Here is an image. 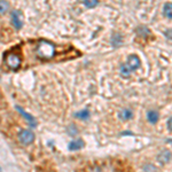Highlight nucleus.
Masks as SVG:
<instances>
[{"label":"nucleus","instance_id":"4468645a","mask_svg":"<svg viewBox=\"0 0 172 172\" xmlns=\"http://www.w3.org/2000/svg\"><path fill=\"white\" fill-rule=\"evenodd\" d=\"M83 2L87 8H93V7H95L98 5L99 0H83Z\"/></svg>","mask_w":172,"mask_h":172},{"label":"nucleus","instance_id":"39448f33","mask_svg":"<svg viewBox=\"0 0 172 172\" xmlns=\"http://www.w3.org/2000/svg\"><path fill=\"white\" fill-rule=\"evenodd\" d=\"M12 22L15 29L20 30L23 27V17H22V13L20 11H14L12 12Z\"/></svg>","mask_w":172,"mask_h":172},{"label":"nucleus","instance_id":"f8f14e48","mask_svg":"<svg viewBox=\"0 0 172 172\" xmlns=\"http://www.w3.org/2000/svg\"><path fill=\"white\" fill-rule=\"evenodd\" d=\"M75 116H76L77 118L86 120V119L90 118V111H88L87 109H84V110H80V111H78V113H76Z\"/></svg>","mask_w":172,"mask_h":172},{"label":"nucleus","instance_id":"f257e3e1","mask_svg":"<svg viewBox=\"0 0 172 172\" xmlns=\"http://www.w3.org/2000/svg\"><path fill=\"white\" fill-rule=\"evenodd\" d=\"M55 54V46L51 41L40 40L37 46V56L42 60H50Z\"/></svg>","mask_w":172,"mask_h":172},{"label":"nucleus","instance_id":"20e7f679","mask_svg":"<svg viewBox=\"0 0 172 172\" xmlns=\"http://www.w3.org/2000/svg\"><path fill=\"white\" fill-rule=\"evenodd\" d=\"M18 140L24 146L31 145L35 141V133L31 132L30 130H22L18 133Z\"/></svg>","mask_w":172,"mask_h":172},{"label":"nucleus","instance_id":"2eb2a0df","mask_svg":"<svg viewBox=\"0 0 172 172\" xmlns=\"http://www.w3.org/2000/svg\"><path fill=\"white\" fill-rule=\"evenodd\" d=\"M77 132H78V131H77V129H76L74 125H70V126L68 127V133H69L70 135H76Z\"/></svg>","mask_w":172,"mask_h":172},{"label":"nucleus","instance_id":"ddd939ff","mask_svg":"<svg viewBox=\"0 0 172 172\" xmlns=\"http://www.w3.org/2000/svg\"><path fill=\"white\" fill-rule=\"evenodd\" d=\"M8 7H9L8 1H6V0H0V14L6 13L7 9H8Z\"/></svg>","mask_w":172,"mask_h":172},{"label":"nucleus","instance_id":"6ab92c4d","mask_svg":"<svg viewBox=\"0 0 172 172\" xmlns=\"http://www.w3.org/2000/svg\"><path fill=\"white\" fill-rule=\"evenodd\" d=\"M1 98H2V94H1V92H0V100H1Z\"/></svg>","mask_w":172,"mask_h":172},{"label":"nucleus","instance_id":"f3484780","mask_svg":"<svg viewBox=\"0 0 172 172\" xmlns=\"http://www.w3.org/2000/svg\"><path fill=\"white\" fill-rule=\"evenodd\" d=\"M166 125H168V129H169V131H171V132H172V117L169 119V120H168V124H166Z\"/></svg>","mask_w":172,"mask_h":172},{"label":"nucleus","instance_id":"423d86ee","mask_svg":"<svg viewBox=\"0 0 172 172\" xmlns=\"http://www.w3.org/2000/svg\"><path fill=\"white\" fill-rule=\"evenodd\" d=\"M16 110L24 117V118L28 120V123H29V125L31 126V127H36L37 126V120H36V118L33 117V116H31L30 114H28L27 111L22 108V107H20V106H16Z\"/></svg>","mask_w":172,"mask_h":172},{"label":"nucleus","instance_id":"1a4fd4ad","mask_svg":"<svg viewBox=\"0 0 172 172\" xmlns=\"http://www.w3.org/2000/svg\"><path fill=\"white\" fill-rule=\"evenodd\" d=\"M118 116L122 120H129V119H131L133 117V114L132 111L129 110V109H123V110H120Z\"/></svg>","mask_w":172,"mask_h":172},{"label":"nucleus","instance_id":"7ed1b4c3","mask_svg":"<svg viewBox=\"0 0 172 172\" xmlns=\"http://www.w3.org/2000/svg\"><path fill=\"white\" fill-rule=\"evenodd\" d=\"M5 61H6L7 67L11 68L12 70H17L21 67V56H18L17 54H14V53L6 54Z\"/></svg>","mask_w":172,"mask_h":172},{"label":"nucleus","instance_id":"a211bd4d","mask_svg":"<svg viewBox=\"0 0 172 172\" xmlns=\"http://www.w3.org/2000/svg\"><path fill=\"white\" fill-rule=\"evenodd\" d=\"M165 36H166V38L172 39V30H168V31L165 32Z\"/></svg>","mask_w":172,"mask_h":172},{"label":"nucleus","instance_id":"9b49d317","mask_svg":"<svg viewBox=\"0 0 172 172\" xmlns=\"http://www.w3.org/2000/svg\"><path fill=\"white\" fill-rule=\"evenodd\" d=\"M163 12H164V15L172 20V2H166L164 5V8H163Z\"/></svg>","mask_w":172,"mask_h":172},{"label":"nucleus","instance_id":"dca6fc26","mask_svg":"<svg viewBox=\"0 0 172 172\" xmlns=\"http://www.w3.org/2000/svg\"><path fill=\"white\" fill-rule=\"evenodd\" d=\"M144 170H147V171H156V168H155L154 165L148 164V165H145V166H144Z\"/></svg>","mask_w":172,"mask_h":172},{"label":"nucleus","instance_id":"f03ea898","mask_svg":"<svg viewBox=\"0 0 172 172\" xmlns=\"http://www.w3.org/2000/svg\"><path fill=\"white\" fill-rule=\"evenodd\" d=\"M140 64H141L140 59L137 55H130L127 57L126 63L122 64V67H120V74H122V76L129 77L131 75V72L135 71L140 67Z\"/></svg>","mask_w":172,"mask_h":172},{"label":"nucleus","instance_id":"6e6552de","mask_svg":"<svg viewBox=\"0 0 172 172\" xmlns=\"http://www.w3.org/2000/svg\"><path fill=\"white\" fill-rule=\"evenodd\" d=\"M83 147H84V141H83L81 139L71 141V142L69 144V146H68V148H69L70 150H79Z\"/></svg>","mask_w":172,"mask_h":172},{"label":"nucleus","instance_id":"9d476101","mask_svg":"<svg viewBox=\"0 0 172 172\" xmlns=\"http://www.w3.org/2000/svg\"><path fill=\"white\" fill-rule=\"evenodd\" d=\"M147 118H148V120H149L151 124H156V123L159 122V113L155 111V110H150V111H148V114H147Z\"/></svg>","mask_w":172,"mask_h":172},{"label":"nucleus","instance_id":"0eeeda50","mask_svg":"<svg viewBox=\"0 0 172 172\" xmlns=\"http://www.w3.org/2000/svg\"><path fill=\"white\" fill-rule=\"evenodd\" d=\"M171 157H172L171 151L168 150V149H165V150H162V151L159 153V156H157V159H159V162L161 164H165V163L170 162Z\"/></svg>","mask_w":172,"mask_h":172}]
</instances>
